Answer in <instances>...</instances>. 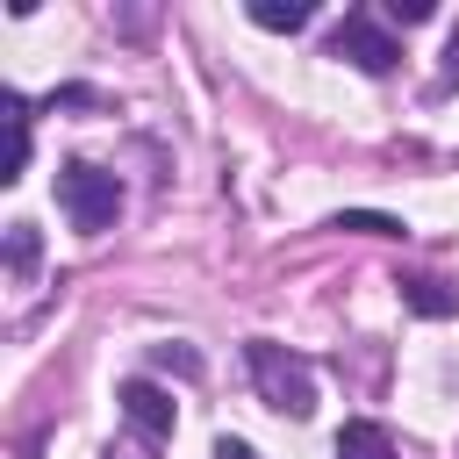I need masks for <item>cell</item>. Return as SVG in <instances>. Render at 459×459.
Masks as SVG:
<instances>
[{
  "label": "cell",
  "mask_w": 459,
  "mask_h": 459,
  "mask_svg": "<svg viewBox=\"0 0 459 459\" xmlns=\"http://www.w3.org/2000/svg\"><path fill=\"white\" fill-rule=\"evenodd\" d=\"M244 366H251V387H258L265 409H280V416H308V409H316V373H308V359H294L287 344L251 337V344H244Z\"/></svg>",
  "instance_id": "1"
},
{
  "label": "cell",
  "mask_w": 459,
  "mask_h": 459,
  "mask_svg": "<svg viewBox=\"0 0 459 459\" xmlns=\"http://www.w3.org/2000/svg\"><path fill=\"white\" fill-rule=\"evenodd\" d=\"M57 208H65V222H72L79 237H100V230H115V215H122V186H115V172L72 158V165H57Z\"/></svg>",
  "instance_id": "2"
},
{
  "label": "cell",
  "mask_w": 459,
  "mask_h": 459,
  "mask_svg": "<svg viewBox=\"0 0 459 459\" xmlns=\"http://www.w3.org/2000/svg\"><path fill=\"white\" fill-rule=\"evenodd\" d=\"M330 57H344V65H359V72H394V65H402V43H394L366 7H351V14L330 29Z\"/></svg>",
  "instance_id": "3"
},
{
  "label": "cell",
  "mask_w": 459,
  "mask_h": 459,
  "mask_svg": "<svg viewBox=\"0 0 459 459\" xmlns=\"http://www.w3.org/2000/svg\"><path fill=\"white\" fill-rule=\"evenodd\" d=\"M115 402H122V416H129L151 445H165V437H172V423H179V409H172V394H165L158 380H122V394H115Z\"/></svg>",
  "instance_id": "4"
},
{
  "label": "cell",
  "mask_w": 459,
  "mask_h": 459,
  "mask_svg": "<svg viewBox=\"0 0 459 459\" xmlns=\"http://www.w3.org/2000/svg\"><path fill=\"white\" fill-rule=\"evenodd\" d=\"M402 287V301L416 308V316H459V287H445L437 273H409V280H394Z\"/></svg>",
  "instance_id": "5"
},
{
  "label": "cell",
  "mask_w": 459,
  "mask_h": 459,
  "mask_svg": "<svg viewBox=\"0 0 459 459\" xmlns=\"http://www.w3.org/2000/svg\"><path fill=\"white\" fill-rule=\"evenodd\" d=\"M337 459H394V437H387V423H344L337 430Z\"/></svg>",
  "instance_id": "6"
},
{
  "label": "cell",
  "mask_w": 459,
  "mask_h": 459,
  "mask_svg": "<svg viewBox=\"0 0 459 459\" xmlns=\"http://www.w3.org/2000/svg\"><path fill=\"white\" fill-rule=\"evenodd\" d=\"M251 22H258V29L294 36V29H308V22H316V7H308V0H251Z\"/></svg>",
  "instance_id": "7"
},
{
  "label": "cell",
  "mask_w": 459,
  "mask_h": 459,
  "mask_svg": "<svg viewBox=\"0 0 459 459\" xmlns=\"http://www.w3.org/2000/svg\"><path fill=\"white\" fill-rule=\"evenodd\" d=\"M36 251H43V244H36V222H7V273H14V280L36 273Z\"/></svg>",
  "instance_id": "8"
},
{
  "label": "cell",
  "mask_w": 459,
  "mask_h": 459,
  "mask_svg": "<svg viewBox=\"0 0 459 459\" xmlns=\"http://www.w3.org/2000/svg\"><path fill=\"white\" fill-rule=\"evenodd\" d=\"M337 230H359V237H402V222H394V215H366V208H344V215H337Z\"/></svg>",
  "instance_id": "9"
},
{
  "label": "cell",
  "mask_w": 459,
  "mask_h": 459,
  "mask_svg": "<svg viewBox=\"0 0 459 459\" xmlns=\"http://www.w3.org/2000/svg\"><path fill=\"white\" fill-rule=\"evenodd\" d=\"M158 366H172V373H186V380L201 373V359H194L186 344H158Z\"/></svg>",
  "instance_id": "10"
},
{
  "label": "cell",
  "mask_w": 459,
  "mask_h": 459,
  "mask_svg": "<svg viewBox=\"0 0 459 459\" xmlns=\"http://www.w3.org/2000/svg\"><path fill=\"white\" fill-rule=\"evenodd\" d=\"M387 14L409 29V22H430V0H387Z\"/></svg>",
  "instance_id": "11"
},
{
  "label": "cell",
  "mask_w": 459,
  "mask_h": 459,
  "mask_svg": "<svg viewBox=\"0 0 459 459\" xmlns=\"http://www.w3.org/2000/svg\"><path fill=\"white\" fill-rule=\"evenodd\" d=\"M215 459H258V452H251L244 437H222V445H215Z\"/></svg>",
  "instance_id": "12"
},
{
  "label": "cell",
  "mask_w": 459,
  "mask_h": 459,
  "mask_svg": "<svg viewBox=\"0 0 459 459\" xmlns=\"http://www.w3.org/2000/svg\"><path fill=\"white\" fill-rule=\"evenodd\" d=\"M445 72H459V29H452V43H445Z\"/></svg>",
  "instance_id": "13"
}]
</instances>
